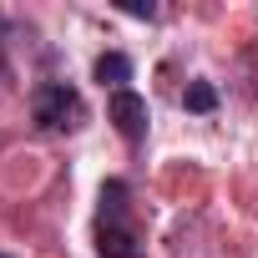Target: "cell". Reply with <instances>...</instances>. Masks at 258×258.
Segmentation results:
<instances>
[{
    "label": "cell",
    "mask_w": 258,
    "mask_h": 258,
    "mask_svg": "<svg viewBox=\"0 0 258 258\" xmlns=\"http://www.w3.org/2000/svg\"><path fill=\"white\" fill-rule=\"evenodd\" d=\"M0 258H16V253H0Z\"/></svg>",
    "instance_id": "cell-8"
},
{
    "label": "cell",
    "mask_w": 258,
    "mask_h": 258,
    "mask_svg": "<svg viewBox=\"0 0 258 258\" xmlns=\"http://www.w3.org/2000/svg\"><path fill=\"white\" fill-rule=\"evenodd\" d=\"M6 71H11V66H6V41H0V81H6Z\"/></svg>",
    "instance_id": "cell-7"
},
{
    "label": "cell",
    "mask_w": 258,
    "mask_h": 258,
    "mask_svg": "<svg viewBox=\"0 0 258 258\" xmlns=\"http://www.w3.org/2000/svg\"><path fill=\"white\" fill-rule=\"evenodd\" d=\"M106 121L116 126V137L126 142V147H142L147 142V126H152V106H147V96L142 91H111L106 96Z\"/></svg>",
    "instance_id": "cell-3"
},
{
    "label": "cell",
    "mask_w": 258,
    "mask_h": 258,
    "mask_svg": "<svg viewBox=\"0 0 258 258\" xmlns=\"http://www.w3.org/2000/svg\"><path fill=\"white\" fill-rule=\"evenodd\" d=\"M121 16H132V21H157V6H152V0H147V6L126 0V6H121Z\"/></svg>",
    "instance_id": "cell-6"
},
{
    "label": "cell",
    "mask_w": 258,
    "mask_h": 258,
    "mask_svg": "<svg viewBox=\"0 0 258 258\" xmlns=\"http://www.w3.org/2000/svg\"><path fill=\"white\" fill-rule=\"evenodd\" d=\"M182 106H187V111H198V116L218 111V86H213V81H187V91H182Z\"/></svg>",
    "instance_id": "cell-5"
},
{
    "label": "cell",
    "mask_w": 258,
    "mask_h": 258,
    "mask_svg": "<svg viewBox=\"0 0 258 258\" xmlns=\"http://www.w3.org/2000/svg\"><path fill=\"white\" fill-rule=\"evenodd\" d=\"M132 56L126 51H101L96 61H91V81L101 86V91H126V81H132Z\"/></svg>",
    "instance_id": "cell-4"
},
{
    "label": "cell",
    "mask_w": 258,
    "mask_h": 258,
    "mask_svg": "<svg viewBox=\"0 0 258 258\" xmlns=\"http://www.w3.org/2000/svg\"><path fill=\"white\" fill-rule=\"evenodd\" d=\"M31 121L41 132H76L86 121V106H81V91L71 81H41L31 91Z\"/></svg>",
    "instance_id": "cell-2"
},
{
    "label": "cell",
    "mask_w": 258,
    "mask_h": 258,
    "mask_svg": "<svg viewBox=\"0 0 258 258\" xmlns=\"http://www.w3.org/2000/svg\"><path fill=\"white\" fill-rule=\"evenodd\" d=\"M96 258H142V238L132 223V187L106 177L96 192Z\"/></svg>",
    "instance_id": "cell-1"
}]
</instances>
